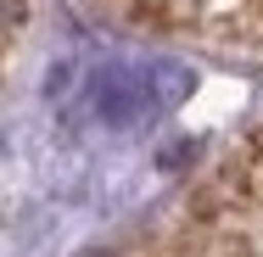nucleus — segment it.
Returning a JSON list of instances; mask_svg holds the SVG:
<instances>
[{
	"mask_svg": "<svg viewBox=\"0 0 263 257\" xmlns=\"http://www.w3.org/2000/svg\"><path fill=\"white\" fill-rule=\"evenodd\" d=\"M90 106L106 123H140L152 112V84L135 78V73H101L96 90H90Z\"/></svg>",
	"mask_w": 263,
	"mask_h": 257,
	"instance_id": "obj_1",
	"label": "nucleus"
},
{
	"mask_svg": "<svg viewBox=\"0 0 263 257\" xmlns=\"http://www.w3.org/2000/svg\"><path fill=\"white\" fill-rule=\"evenodd\" d=\"M28 17V0H0V34H17Z\"/></svg>",
	"mask_w": 263,
	"mask_h": 257,
	"instance_id": "obj_2",
	"label": "nucleus"
}]
</instances>
